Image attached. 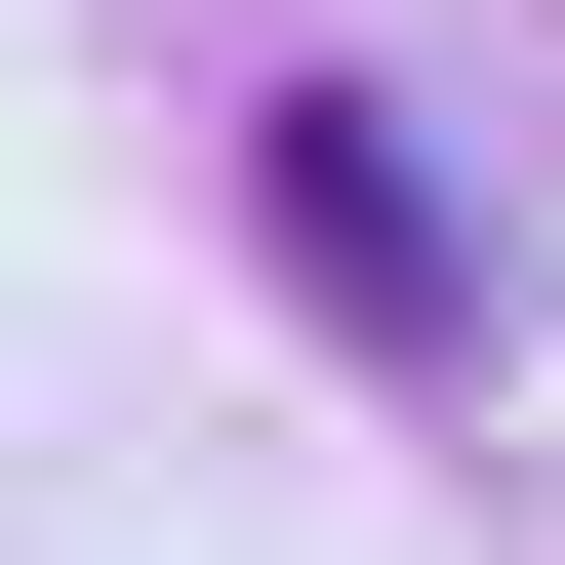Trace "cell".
I'll list each match as a JSON object with an SVG mask.
<instances>
[{"label": "cell", "instance_id": "cell-1", "mask_svg": "<svg viewBox=\"0 0 565 565\" xmlns=\"http://www.w3.org/2000/svg\"><path fill=\"white\" fill-rule=\"evenodd\" d=\"M243 202H282V282H323V323H364V364H404V404H445V364H484V243H445V162H404V121H364V82H282V162H243Z\"/></svg>", "mask_w": 565, "mask_h": 565}]
</instances>
